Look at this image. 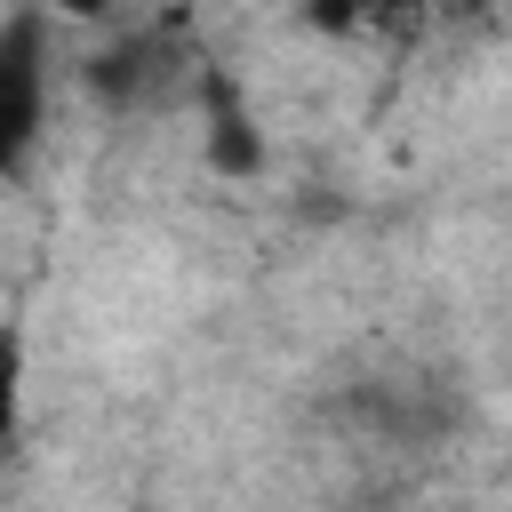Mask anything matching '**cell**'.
I'll return each instance as SVG.
<instances>
[{
    "label": "cell",
    "mask_w": 512,
    "mask_h": 512,
    "mask_svg": "<svg viewBox=\"0 0 512 512\" xmlns=\"http://www.w3.org/2000/svg\"><path fill=\"white\" fill-rule=\"evenodd\" d=\"M40 120H48V24L8 16L0 24V184L32 160Z\"/></svg>",
    "instance_id": "1"
},
{
    "label": "cell",
    "mask_w": 512,
    "mask_h": 512,
    "mask_svg": "<svg viewBox=\"0 0 512 512\" xmlns=\"http://www.w3.org/2000/svg\"><path fill=\"white\" fill-rule=\"evenodd\" d=\"M80 80H88V96H96V104L136 112V104H152L168 80H192V64H184L160 32H120L112 48H96V56L80 64Z\"/></svg>",
    "instance_id": "2"
},
{
    "label": "cell",
    "mask_w": 512,
    "mask_h": 512,
    "mask_svg": "<svg viewBox=\"0 0 512 512\" xmlns=\"http://www.w3.org/2000/svg\"><path fill=\"white\" fill-rule=\"evenodd\" d=\"M192 96H200V144H208V168L216 176H256L264 168V136H256V120H248V104H240V88H232V72H216V64H192Z\"/></svg>",
    "instance_id": "3"
},
{
    "label": "cell",
    "mask_w": 512,
    "mask_h": 512,
    "mask_svg": "<svg viewBox=\"0 0 512 512\" xmlns=\"http://www.w3.org/2000/svg\"><path fill=\"white\" fill-rule=\"evenodd\" d=\"M24 424V328H0V448Z\"/></svg>",
    "instance_id": "4"
},
{
    "label": "cell",
    "mask_w": 512,
    "mask_h": 512,
    "mask_svg": "<svg viewBox=\"0 0 512 512\" xmlns=\"http://www.w3.org/2000/svg\"><path fill=\"white\" fill-rule=\"evenodd\" d=\"M360 512H400V504H360Z\"/></svg>",
    "instance_id": "5"
}]
</instances>
